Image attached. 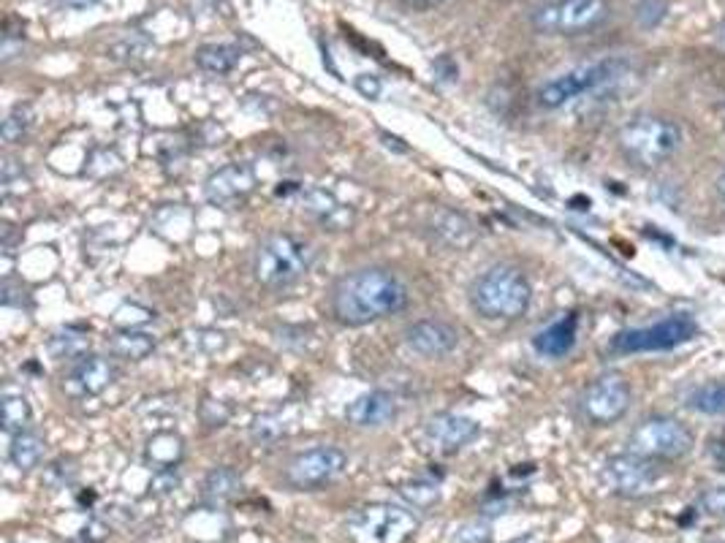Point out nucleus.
Returning a JSON list of instances; mask_svg holds the SVG:
<instances>
[{
  "label": "nucleus",
  "mask_w": 725,
  "mask_h": 543,
  "mask_svg": "<svg viewBox=\"0 0 725 543\" xmlns=\"http://www.w3.org/2000/svg\"><path fill=\"white\" fill-rule=\"evenodd\" d=\"M408 286L392 269L362 267L343 275L332 286L329 307L345 326L373 324L378 318L402 313L408 307Z\"/></svg>",
  "instance_id": "obj_1"
},
{
  "label": "nucleus",
  "mask_w": 725,
  "mask_h": 543,
  "mask_svg": "<svg viewBox=\"0 0 725 543\" xmlns=\"http://www.w3.org/2000/svg\"><path fill=\"white\" fill-rule=\"evenodd\" d=\"M470 307L489 321L522 318L533 299V286L514 264H495L470 283Z\"/></svg>",
  "instance_id": "obj_2"
},
{
  "label": "nucleus",
  "mask_w": 725,
  "mask_h": 543,
  "mask_svg": "<svg viewBox=\"0 0 725 543\" xmlns=\"http://www.w3.org/2000/svg\"><path fill=\"white\" fill-rule=\"evenodd\" d=\"M620 153L636 169H658L671 161L682 147V128L658 115H636L617 134Z\"/></svg>",
  "instance_id": "obj_3"
},
{
  "label": "nucleus",
  "mask_w": 725,
  "mask_h": 543,
  "mask_svg": "<svg viewBox=\"0 0 725 543\" xmlns=\"http://www.w3.org/2000/svg\"><path fill=\"white\" fill-rule=\"evenodd\" d=\"M315 261V250L291 237V234H272L256 248L253 256V277L264 288L280 291V288L294 286L296 280L310 272Z\"/></svg>",
  "instance_id": "obj_4"
},
{
  "label": "nucleus",
  "mask_w": 725,
  "mask_h": 543,
  "mask_svg": "<svg viewBox=\"0 0 725 543\" xmlns=\"http://www.w3.org/2000/svg\"><path fill=\"white\" fill-rule=\"evenodd\" d=\"M696 446V438L685 421L674 416H649L628 435V451L652 462H677Z\"/></svg>",
  "instance_id": "obj_5"
},
{
  "label": "nucleus",
  "mask_w": 725,
  "mask_h": 543,
  "mask_svg": "<svg viewBox=\"0 0 725 543\" xmlns=\"http://www.w3.org/2000/svg\"><path fill=\"white\" fill-rule=\"evenodd\" d=\"M698 337L696 318L690 313H674L652 326L641 329H625L614 334L609 343V351L614 356H630V353H658L671 351L677 345H685Z\"/></svg>",
  "instance_id": "obj_6"
},
{
  "label": "nucleus",
  "mask_w": 725,
  "mask_h": 543,
  "mask_svg": "<svg viewBox=\"0 0 725 543\" xmlns=\"http://www.w3.org/2000/svg\"><path fill=\"white\" fill-rule=\"evenodd\" d=\"M609 0H549L533 11V28L549 36H579L609 20Z\"/></svg>",
  "instance_id": "obj_7"
},
{
  "label": "nucleus",
  "mask_w": 725,
  "mask_h": 543,
  "mask_svg": "<svg viewBox=\"0 0 725 543\" xmlns=\"http://www.w3.org/2000/svg\"><path fill=\"white\" fill-rule=\"evenodd\" d=\"M628 63L620 58L598 60V63H587V66H576L571 71H565L560 77L549 79L538 90V104L544 109H560L573 98L592 93L598 87L609 85L614 79H620L625 74Z\"/></svg>",
  "instance_id": "obj_8"
},
{
  "label": "nucleus",
  "mask_w": 725,
  "mask_h": 543,
  "mask_svg": "<svg viewBox=\"0 0 725 543\" xmlns=\"http://www.w3.org/2000/svg\"><path fill=\"white\" fill-rule=\"evenodd\" d=\"M419 530V519L400 505L373 503L348 519V533L359 543H405Z\"/></svg>",
  "instance_id": "obj_9"
},
{
  "label": "nucleus",
  "mask_w": 725,
  "mask_h": 543,
  "mask_svg": "<svg viewBox=\"0 0 725 543\" xmlns=\"http://www.w3.org/2000/svg\"><path fill=\"white\" fill-rule=\"evenodd\" d=\"M348 467V454L337 446H315L299 451L286 467V484L291 489H321L340 478Z\"/></svg>",
  "instance_id": "obj_10"
},
{
  "label": "nucleus",
  "mask_w": 725,
  "mask_h": 543,
  "mask_svg": "<svg viewBox=\"0 0 725 543\" xmlns=\"http://www.w3.org/2000/svg\"><path fill=\"white\" fill-rule=\"evenodd\" d=\"M630 402H633L630 383L617 372H609L584 389L579 410H582L584 421H590L592 427H609L628 413Z\"/></svg>",
  "instance_id": "obj_11"
},
{
  "label": "nucleus",
  "mask_w": 725,
  "mask_h": 543,
  "mask_svg": "<svg viewBox=\"0 0 725 543\" xmlns=\"http://www.w3.org/2000/svg\"><path fill=\"white\" fill-rule=\"evenodd\" d=\"M603 481L609 484L614 495L620 497H647L660 484V467L652 459L636 457V454H620V457L606 459L603 465Z\"/></svg>",
  "instance_id": "obj_12"
},
{
  "label": "nucleus",
  "mask_w": 725,
  "mask_h": 543,
  "mask_svg": "<svg viewBox=\"0 0 725 543\" xmlns=\"http://www.w3.org/2000/svg\"><path fill=\"white\" fill-rule=\"evenodd\" d=\"M253 191H256V174L245 163H229L212 172L204 182V196L215 207H237Z\"/></svg>",
  "instance_id": "obj_13"
},
{
  "label": "nucleus",
  "mask_w": 725,
  "mask_h": 543,
  "mask_svg": "<svg viewBox=\"0 0 725 543\" xmlns=\"http://www.w3.org/2000/svg\"><path fill=\"white\" fill-rule=\"evenodd\" d=\"M481 427L478 421L459 416V413H435L427 427H424V438L432 448H438L443 454H454L462 446H468L470 440L476 438Z\"/></svg>",
  "instance_id": "obj_14"
},
{
  "label": "nucleus",
  "mask_w": 725,
  "mask_h": 543,
  "mask_svg": "<svg viewBox=\"0 0 725 543\" xmlns=\"http://www.w3.org/2000/svg\"><path fill=\"white\" fill-rule=\"evenodd\" d=\"M117 378V367L106 356H82L71 367L66 378V389L77 397H96L106 391Z\"/></svg>",
  "instance_id": "obj_15"
},
{
  "label": "nucleus",
  "mask_w": 725,
  "mask_h": 543,
  "mask_svg": "<svg viewBox=\"0 0 725 543\" xmlns=\"http://www.w3.org/2000/svg\"><path fill=\"white\" fill-rule=\"evenodd\" d=\"M405 343L421 356H446L459 345V332L446 321L424 318L405 329Z\"/></svg>",
  "instance_id": "obj_16"
},
{
  "label": "nucleus",
  "mask_w": 725,
  "mask_h": 543,
  "mask_svg": "<svg viewBox=\"0 0 725 543\" xmlns=\"http://www.w3.org/2000/svg\"><path fill=\"white\" fill-rule=\"evenodd\" d=\"M394 416H397V400H394V394L381 389L356 397L345 410L348 424L359 429H381L386 424H392Z\"/></svg>",
  "instance_id": "obj_17"
},
{
  "label": "nucleus",
  "mask_w": 725,
  "mask_h": 543,
  "mask_svg": "<svg viewBox=\"0 0 725 543\" xmlns=\"http://www.w3.org/2000/svg\"><path fill=\"white\" fill-rule=\"evenodd\" d=\"M302 204H305V212H310L318 223H324L326 229L345 231L353 226L351 207L340 204L329 191L313 188V191H307L305 196H302Z\"/></svg>",
  "instance_id": "obj_18"
},
{
  "label": "nucleus",
  "mask_w": 725,
  "mask_h": 543,
  "mask_svg": "<svg viewBox=\"0 0 725 543\" xmlns=\"http://www.w3.org/2000/svg\"><path fill=\"white\" fill-rule=\"evenodd\" d=\"M576 329H579V315H565L560 321H554L552 326H546L544 332L535 334L533 348L549 359H563L576 343Z\"/></svg>",
  "instance_id": "obj_19"
},
{
  "label": "nucleus",
  "mask_w": 725,
  "mask_h": 543,
  "mask_svg": "<svg viewBox=\"0 0 725 543\" xmlns=\"http://www.w3.org/2000/svg\"><path fill=\"white\" fill-rule=\"evenodd\" d=\"M242 489V476H239L234 467H215L204 476V484H201V500L212 508L218 505L231 503L234 497L239 495Z\"/></svg>",
  "instance_id": "obj_20"
},
{
  "label": "nucleus",
  "mask_w": 725,
  "mask_h": 543,
  "mask_svg": "<svg viewBox=\"0 0 725 543\" xmlns=\"http://www.w3.org/2000/svg\"><path fill=\"white\" fill-rule=\"evenodd\" d=\"M144 457L155 470H174L185 457V443L174 432H155L153 438L147 440Z\"/></svg>",
  "instance_id": "obj_21"
},
{
  "label": "nucleus",
  "mask_w": 725,
  "mask_h": 543,
  "mask_svg": "<svg viewBox=\"0 0 725 543\" xmlns=\"http://www.w3.org/2000/svg\"><path fill=\"white\" fill-rule=\"evenodd\" d=\"M432 234L440 239V242H446L451 248H468L473 245V239H476V229H473V223H470L465 215H459V212H449L443 210L438 212V218L432 223Z\"/></svg>",
  "instance_id": "obj_22"
},
{
  "label": "nucleus",
  "mask_w": 725,
  "mask_h": 543,
  "mask_svg": "<svg viewBox=\"0 0 725 543\" xmlns=\"http://www.w3.org/2000/svg\"><path fill=\"white\" fill-rule=\"evenodd\" d=\"M109 351L123 362H142L155 351V337L139 329H120V332L109 340Z\"/></svg>",
  "instance_id": "obj_23"
},
{
  "label": "nucleus",
  "mask_w": 725,
  "mask_h": 543,
  "mask_svg": "<svg viewBox=\"0 0 725 543\" xmlns=\"http://www.w3.org/2000/svg\"><path fill=\"white\" fill-rule=\"evenodd\" d=\"M185 530L191 538L196 541H207V543H215V541H223L226 535H229V519L220 514L218 508H201L196 514H191L185 519Z\"/></svg>",
  "instance_id": "obj_24"
},
{
  "label": "nucleus",
  "mask_w": 725,
  "mask_h": 543,
  "mask_svg": "<svg viewBox=\"0 0 725 543\" xmlns=\"http://www.w3.org/2000/svg\"><path fill=\"white\" fill-rule=\"evenodd\" d=\"M44 438H41L39 432H30V429H22L17 432L14 438H11V446H9V459L14 462L17 470H33V467L41 465V459H44Z\"/></svg>",
  "instance_id": "obj_25"
},
{
  "label": "nucleus",
  "mask_w": 725,
  "mask_h": 543,
  "mask_svg": "<svg viewBox=\"0 0 725 543\" xmlns=\"http://www.w3.org/2000/svg\"><path fill=\"white\" fill-rule=\"evenodd\" d=\"M239 58L242 52L234 44H204L196 52V66L207 74H229L237 68Z\"/></svg>",
  "instance_id": "obj_26"
},
{
  "label": "nucleus",
  "mask_w": 725,
  "mask_h": 543,
  "mask_svg": "<svg viewBox=\"0 0 725 543\" xmlns=\"http://www.w3.org/2000/svg\"><path fill=\"white\" fill-rule=\"evenodd\" d=\"M687 408L696 410L701 416H720L725 413V381H709L698 386L687 397Z\"/></svg>",
  "instance_id": "obj_27"
},
{
  "label": "nucleus",
  "mask_w": 725,
  "mask_h": 543,
  "mask_svg": "<svg viewBox=\"0 0 725 543\" xmlns=\"http://www.w3.org/2000/svg\"><path fill=\"white\" fill-rule=\"evenodd\" d=\"M0 419H3V429L17 435L22 429H28L30 419H33V410L30 402L22 394H6L0 402Z\"/></svg>",
  "instance_id": "obj_28"
},
{
  "label": "nucleus",
  "mask_w": 725,
  "mask_h": 543,
  "mask_svg": "<svg viewBox=\"0 0 725 543\" xmlns=\"http://www.w3.org/2000/svg\"><path fill=\"white\" fill-rule=\"evenodd\" d=\"M400 497L411 508H419V511H430L432 505H438L440 500V486L438 481H427V478H419V481H411V484L400 486Z\"/></svg>",
  "instance_id": "obj_29"
},
{
  "label": "nucleus",
  "mask_w": 725,
  "mask_h": 543,
  "mask_svg": "<svg viewBox=\"0 0 725 543\" xmlns=\"http://www.w3.org/2000/svg\"><path fill=\"white\" fill-rule=\"evenodd\" d=\"M33 109L28 104H17L14 109L9 112V117L3 120V128H0V136H3V142L6 144H17L22 142L25 136L30 134V128H33Z\"/></svg>",
  "instance_id": "obj_30"
},
{
  "label": "nucleus",
  "mask_w": 725,
  "mask_h": 543,
  "mask_svg": "<svg viewBox=\"0 0 725 543\" xmlns=\"http://www.w3.org/2000/svg\"><path fill=\"white\" fill-rule=\"evenodd\" d=\"M87 345H90V337L71 332V329L49 337V353L55 359H82V356H87Z\"/></svg>",
  "instance_id": "obj_31"
},
{
  "label": "nucleus",
  "mask_w": 725,
  "mask_h": 543,
  "mask_svg": "<svg viewBox=\"0 0 725 543\" xmlns=\"http://www.w3.org/2000/svg\"><path fill=\"white\" fill-rule=\"evenodd\" d=\"M0 182H3V196H22V193L30 191V180L25 177L22 166H17L14 158H3Z\"/></svg>",
  "instance_id": "obj_32"
},
{
  "label": "nucleus",
  "mask_w": 725,
  "mask_h": 543,
  "mask_svg": "<svg viewBox=\"0 0 725 543\" xmlns=\"http://www.w3.org/2000/svg\"><path fill=\"white\" fill-rule=\"evenodd\" d=\"M74 481H77V465L71 459H58L44 470V484L52 486V489H66Z\"/></svg>",
  "instance_id": "obj_33"
},
{
  "label": "nucleus",
  "mask_w": 725,
  "mask_h": 543,
  "mask_svg": "<svg viewBox=\"0 0 725 543\" xmlns=\"http://www.w3.org/2000/svg\"><path fill=\"white\" fill-rule=\"evenodd\" d=\"M698 505H701L709 516L725 519V486H712V489H706L704 495L698 497Z\"/></svg>",
  "instance_id": "obj_34"
},
{
  "label": "nucleus",
  "mask_w": 725,
  "mask_h": 543,
  "mask_svg": "<svg viewBox=\"0 0 725 543\" xmlns=\"http://www.w3.org/2000/svg\"><path fill=\"white\" fill-rule=\"evenodd\" d=\"M457 543H492V527L487 522H470L459 527Z\"/></svg>",
  "instance_id": "obj_35"
},
{
  "label": "nucleus",
  "mask_w": 725,
  "mask_h": 543,
  "mask_svg": "<svg viewBox=\"0 0 725 543\" xmlns=\"http://www.w3.org/2000/svg\"><path fill=\"white\" fill-rule=\"evenodd\" d=\"M0 299H3V305L6 307H30V291L22 283H11V280H6L3 283V294H0Z\"/></svg>",
  "instance_id": "obj_36"
},
{
  "label": "nucleus",
  "mask_w": 725,
  "mask_h": 543,
  "mask_svg": "<svg viewBox=\"0 0 725 543\" xmlns=\"http://www.w3.org/2000/svg\"><path fill=\"white\" fill-rule=\"evenodd\" d=\"M283 432H286L283 424H275L272 416H264V419L256 421V427H253V438L261 440V443H272V440L280 438Z\"/></svg>",
  "instance_id": "obj_37"
},
{
  "label": "nucleus",
  "mask_w": 725,
  "mask_h": 543,
  "mask_svg": "<svg viewBox=\"0 0 725 543\" xmlns=\"http://www.w3.org/2000/svg\"><path fill=\"white\" fill-rule=\"evenodd\" d=\"M112 58L125 60V63L142 60L147 58V47H144L142 41H123V44H115V47H112Z\"/></svg>",
  "instance_id": "obj_38"
},
{
  "label": "nucleus",
  "mask_w": 725,
  "mask_h": 543,
  "mask_svg": "<svg viewBox=\"0 0 725 543\" xmlns=\"http://www.w3.org/2000/svg\"><path fill=\"white\" fill-rule=\"evenodd\" d=\"M706 451H709V462H712L717 473H725V432L712 435L709 443H706Z\"/></svg>",
  "instance_id": "obj_39"
},
{
  "label": "nucleus",
  "mask_w": 725,
  "mask_h": 543,
  "mask_svg": "<svg viewBox=\"0 0 725 543\" xmlns=\"http://www.w3.org/2000/svg\"><path fill=\"white\" fill-rule=\"evenodd\" d=\"M180 486V476H177V467L174 470H155L153 476V492L158 495H169Z\"/></svg>",
  "instance_id": "obj_40"
},
{
  "label": "nucleus",
  "mask_w": 725,
  "mask_h": 543,
  "mask_svg": "<svg viewBox=\"0 0 725 543\" xmlns=\"http://www.w3.org/2000/svg\"><path fill=\"white\" fill-rule=\"evenodd\" d=\"M356 90L367 98H378L381 96V79L373 77V74H362V77L356 79Z\"/></svg>",
  "instance_id": "obj_41"
},
{
  "label": "nucleus",
  "mask_w": 725,
  "mask_h": 543,
  "mask_svg": "<svg viewBox=\"0 0 725 543\" xmlns=\"http://www.w3.org/2000/svg\"><path fill=\"white\" fill-rule=\"evenodd\" d=\"M85 543H104L106 538H109V527H106L104 522H98V519H93V522H87L85 527Z\"/></svg>",
  "instance_id": "obj_42"
},
{
  "label": "nucleus",
  "mask_w": 725,
  "mask_h": 543,
  "mask_svg": "<svg viewBox=\"0 0 725 543\" xmlns=\"http://www.w3.org/2000/svg\"><path fill=\"white\" fill-rule=\"evenodd\" d=\"M435 74H438L443 82H454V79L459 77V68H457V63L449 58V55H443V58L435 63Z\"/></svg>",
  "instance_id": "obj_43"
},
{
  "label": "nucleus",
  "mask_w": 725,
  "mask_h": 543,
  "mask_svg": "<svg viewBox=\"0 0 725 543\" xmlns=\"http://www.w3.org/2000/svg\"><path fill=\"white\" fill-rule=\"evenodd\" d=\"M381 142H383V147H389V150H397V153H408V144H402L400 136H392V134H386V131H383Z\"/></svg>",
  "instance_id": "obj_44"
},
{
  "label": "nucleus",
  "mask_w": 725,
  "mask_h": 543,
  "mask_svg": "<svg viewBox=\"0 0 725 543\" xmlns=\"http://www.w3.org/2000/svg\"><path fill=\"white\" fill-rule=\"evenodd\" d=\"M11 242H14V226L6 223V226H3V250H6V253H11Z\"/></svg>",
  "instance_id": "obj_45"
},
{
  "label": "nucleus",
  "mask_w": 725,
  "mask_h": 543,
  "mask_svg": "<svg viewBox=\"0 0 725 543\" xmlns=\"http://www.w3.org/2000/svg\"><path fill=\"white\" fill-rule=\"evenodd\" d=\"M715 193H717V199L723 201L725 204V169L720 174H717V180H715Z\"/></svg>",
  "instance_id": "obj_46"
},
{
  "label": "nucleus",
  "mask_w": 725,
  "mask_h": 543,
  "mask_svg": "<svg viewBox=\"0 0 725 543\" xmlns=\"http://www.w3.org/2000/svg\"><path fill=\"white\" fill-rule=\"evenodd\" d=\"M71 9H87V6H96L98 0H66Z\"/></svg>",
  "instance_id": "obj_47"
},
{
  "label": "nucleus",
  "mask_w": 725,
  "mask_h": 543,
  "mask_svg": "<svg viewBox=\"0 0 725 543\" xmlns=\"http://www.w3.org/2000/svg\"><path fill=\"white\" fill-rule=\"evenodd\" d=\"M405 3H411V6H438L443 0H405Z\"/></svg>",
  "instance_id": "obj_48"
},
{
  "label": "nucleus",
  "mask_w": 725,
  "mask_h": 543,
  "mask_svg": "<svg viewBox=\"0 0 725 543\" xmlns=\"http://www.w3.org/2000/svg\"><path fill=\"white\" fill-rule=\"evenodd\" d=\"M717 41H720V44H723V47H725V22H723V25H720V28H717Z\"/></svg>",
  "instance_id": "obj_49"
}]
</instances>
